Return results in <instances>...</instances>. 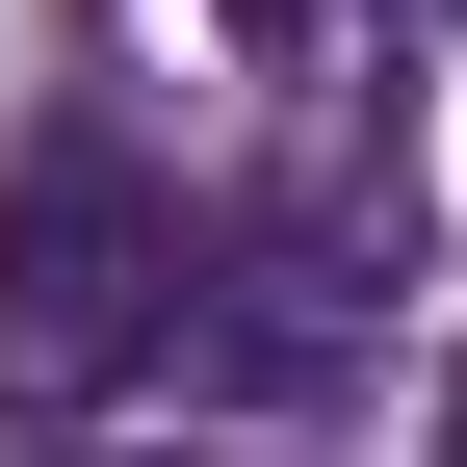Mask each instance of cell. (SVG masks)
Segmentation results:
<instances>
[{
  "label": "cell",
  "mask_w": 467,
  "mask_h": 467,
  "mask_svg": "<svg viewBox=\"0 0 467 467\" xmlns=\"http://www.w3.org/2000/svg\"><path fill=\"white\" fill-rule=\"evenodd\" d=\"M182 182H156L130 130H52L26 182H0V389L26 416H78V389H130V364H182Z\"/></svg>",
  "instance_id": "6da1fadb"
},
{
  "label": "cell",
  "mask_w": 467,
  "mask_h": 467,
  "mask_svg": "<svg viewBox=\"0 0 467 467\" xmlns=\"http://www.w3.org/2000/svg\"><path fill=\"white\" fill-rule=\"evenodd\" d=\"M364 26H441V0H234V52H364Z\"/></svg>",
  "instance_id": "7a4b0ae2"
},
{
  "label": "cell",
  "mask_w": 467,
  "mask_h": 467,
  "mask_svg": "<svg viewBox=\"0 0 467 467\" xmlns=\"http://www.w3.org/2000/svg\"><path fill=\"white\" fill-rule=\"evenodd\" d=\"M441 467H467V364H441Z\"/></svg>",
  "instance_id": "3957f363"
}]
</instances>
